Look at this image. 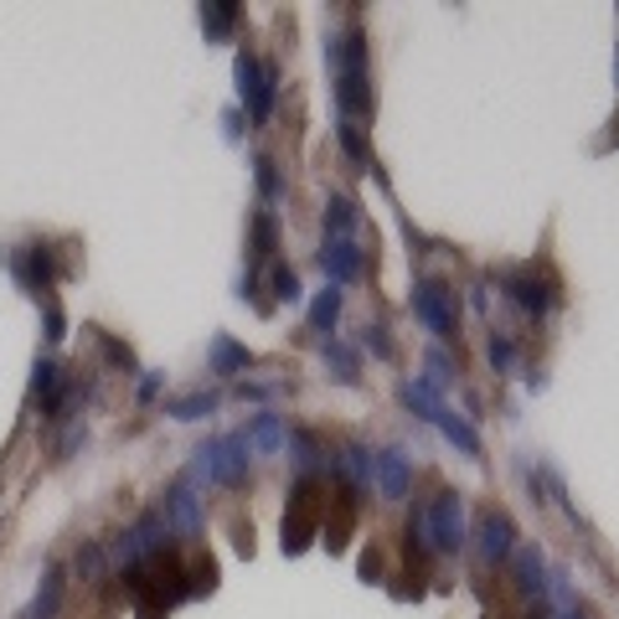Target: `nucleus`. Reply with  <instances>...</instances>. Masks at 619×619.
<instances>
[{
	"mask_svg": "<svg viewBox=\"0 0 619 619\" xmlns=\"http://www.w3.org/2000/svg\"><path fill=\"white\" fill-rule=\"evenodd\" d=\"M325 63L335 78V109L341 119L372 114V67H367V32L362 26H341L325 36Z\"/></svg>",
	"mask_w": 619,
	"mask_h": 619,
	"instance_id": "1",
	"label": "nucleus"
},
{
	"mask_svg": "<svg viewBox=\"0 0 619 619\" xmlns=\"http://www.w3.org/2000/svg\"><path fill=\"white\" fill-rule=\"evenodd\" d=\"M402 537H408V548H419V553H460L465 537H469L460 490H439L434 501L413 506V517H408Z\"/></svg>",
	"mask_w": 619,
	"mask_h": 619,
	"instance_id": "2",
	"label": "nucleus"
},
{
	"mask_svg": "<svg viewBox=\"0 0 619 619\" xmlns=\"http://www.w3.org/2000/svg\"><path fill=\"white\" fill-rule=\"evenodd\" d=\"M191 480H207V486H228L237 490L248 480V439L243 434H218L207 439L191 460Z\"/></svg>",
	"mask_w": 619,
	"mask_h": 619,
	"instance_id": "3",
	"label": "nucleus"
},
{
	"mask_svg": "<svg viewBox=\"0 0 619 619\" xmlns=\"http://www.w3.org/2000/svg\"><path fill=\"white\" fill-rule=\"evenodd\" d=\"M233 78H237V99H243L248 119L264 124V119L274 114V99H279V63H268V57H258L253 47H243L233 63Z\"/></svg>",
	"mask_w": 619,
	"mask_h": 619,
	"instance_id": "4",
	"label": "nucleus"
},
{
	"mask_svg": "<svg viewBox=\"0 0 619 619\" xmlns=\"http://www.w3.org/2000/svg\"><path fill=\"white\" fill-rule=\"evenodd\" d=\"M320 517H325V496H320L316 475H300L289 486V506H285V553H305L320 537Z\"/></svg>",
	"mask_w": 619,
	"mask_h": 619,
	"instance_id": "5",
	"label": "nucleus"
},
{
	"mask_svg": "<svg viewBox=\"0 0 619 619\" xmlns=\"http://www.w3.org/2000/svg\"><path fill=\"white\" fill-rule=\"evenodd\" d=\"M170 542V521L161 517V511H145V517H134V527H124V532L109 542V563L114 568H134V563H145V557L166 553Z\"/></svg>",
	"mask_w": 619,
	"mask_h": 619,
	"instance_id": "6",
	"label": "nucleus"
},
{
	"mask_svg": "<svg viewBox=\"0 0 619 619\" xmlns=\"http://www.w3.org/2000/svg\"><path fill=\"white\" fill-rule=\"evenodd\" d=\"M501 289H506V300L517 305L521 316H532V320H542V316H553L557 310L553 279H542L537 268H501Z\"/></svg>",
	"mask_w": 619,
	"mask_h": 619,
	"instance_id": "7",
	"label": "nucleus"
},
{
	"mask_svg": "<svg viewBox=\"0 0 619 619\" xmlns=\"http://www.w3.org/2000/svg\"><path fill=\"white\" fill-rule=\"evenodd\" d=\"M413 316L429 325V331L439 335V341H450L454 335V320H460V305H454V289L450 285H439V279H419L413 285Z\"/></svg>",
	"mask_w": 619,
	"mask_h": 619,
	"instance_id": "8",
	"label": "nucleus"
},
{
	"mask_svg": "<svg viewBox=\"0 0 619 619\" xmlns=\"http://www.w3.org/2000/svg\"><path fill=\"white\" fill-rule=\"evenodd\" d=\"M356 517H362V496H356L352 486H341L335 496H325V527H320V537H325L331 553H346V542H352V532H356Z\"/></svg>",
	"mask_w": 619,
	"mask_h": 619,
	"instance_id": "9",
	"label": "nucleus"
},
{
	"mask_svg": "<svg viewBox=\"0 0 619 619\" xmlns=\"http://www.w3.org/2000/svg\"><path fill=\"white\" fill-rule=\"evenodd\" d=\"M475 548H480V557L486 563H506V557L517 553V527H511V517L506 511H480V521H475Z\"/></svg>",
	"mask_w": 619,
	"mask_h": 619,
	"instance_id": "10",
	"label": "nucleus"
},
{
	"mask_svg": "<svg viewBox=\"0 0 619 619\" xmlns=\"http://www.w3.org/2000/svg\"><path fill=\"white\" fill-rule=\"evenodd\" d=\"M11 274H16L21 289H32V295L52 289V285H57V264H52V248H47V243H21V248L11 253Z\"/></svg>",
	"mask_w": 619,
	"mask_h": 619,
	"instance_id": "11",
	"label": "nucleus"
},
{
	"mask_svg": "<svg viewBox=\"0 0 619 619\" xmlns=\"http://www.w3.org/2000/svg\"><path fill=\"white\" fill-rule=\"evenodd\" d=\"M372 475H377V490H383L387 501H408V490H413V465H408L402 450L372 454Z\"/></svg>",
	"mask_w": 619,
	"mask_h": 619,
	"instance_id": "12",
	"label": "nucleus"
},
{
	"mask_svg": "<svg viewBox=\"0 0 619 619\" xmlns=\"http://www.w3.org/2000/svg\"><path fill=\"white\" fill-rule=\"evenodd\" d=\"M320 264H325V274H331V285H346V279H362L367 248H356V237H325Z\"/></svg>",
	"mask_w": 619,
	"mask_h": 619,
	"instance_id": "13",
	"label": "nucleus"
},
{
	"mask_svg": "<svg viewBox=\"0 0 619 619\" xmlns=\"http://www.w3.org/2000/svg\"><path fill=\"white\" fill-rule=\"evenodd\" d=\"M161 517L170 521V532H181V537H197L201 532V506L197 496H191V486H170L166 490V501H161Z\"/></svg>",
	"mask_w": 619,
	"mask_h": 619,
	"instance_id": "14",
	"label": "nucleus"
},
{
	"mask_svg": "<svg viewBox=\"0 0 619 619\" xmlns=\"http://www.w3.org/2000/svg\"><path fill=\"white\" fill-rule=\"evenodd\" d=\"M517 588L527 594V599H537V604H548V594H553L548 557L537 553V548H517Z\"/></svg>",
	"mask_w": 619,
	"mask_h": 619,
	"instance_id": "15",
	"label": "nucleus"
},
{
	"mask_svg": "<svg viewBox=\"0 0 619 619\" xmlns=\"http://www.w3.org/2000/svg\"><path fill=\"white\" fill-rule=\"evenodd\" d=\"M331 469L341 475V486H372V450L367 444H341V450H331Z\"/></svg>",
	"mask_w": 619,
	"mask_h": 619,
	"instance_id": "16",
	"label": "nucleus"
},
{
	"mask_svg": "<svg viewBox=\"0 0 619 619\" xmlns=\"http://www.w3.org/2000/svg\"><path fill=\"white\" fill-rule=\"evenodd\" d=\"M253 367V352L248 346H237L233 335H212V346H207V372H218V377H237V372Z\"/></svg>",
	"mask_w": 619,
	"mask_h": 619,
	"instance_id": "17",
	"label": "nucleus"
},
{
	"mask_svg": "<svg viewBox=\"0 0 619 619\" xmlns=\"http://www.w3.org/2000/svg\"><path fill=\"white\" fill-rule=\"evenodd\" d=\"M434 429H439V434H444V439H450V444H454V450H460V454H469V460H480V434H475V423H469L465 413H454L450 402L439 408Z\"/></svg>",
	"mask_w": 619,
	"mask_h": 619,
	"instance_id": "18",
	"label": "nucleus"
},
{
	"mask_svg": "<svg viewBox=\"0 0 619 619\" xmlns=\"http://www.w3.org/2000/svg\"><path fill=\"white\" fill-rule=\"evenodd\" d=\"M243 439H248V450H258V454H279L285 450V423H279V413H253Z\"/></svg>",
	"mask_w": 619,
	"mask_h": 619,
	"instance_id": "19",
	"label": "nucleus"
},
{
	"mask_svg": "<svg viewBox=\"0 0 619 619\" xmlns=\"http://www.w3.org/2000/svg\"><path fill=\"white\" fill-rule=\"evenodd\" d=\"M398 398L408 402V408H413V413H419L423 423H434V419H439V408H444V398H439V387H429L423 377H408V383L398 387Z\"/></svg>",
	"mask_w": 619,
	"mask_h": 619,
	"instance_id": "20",
	"label": "nucleus"
},
{
	"mask_svg": "<svg viewBox=\"0 0 619 619\" xmlns=\"http://www.w3.org/2000/svg\"><path fill=\"white\" fill-rule=\"evenodd\" d=\"M289 454H295L300 475H316L320 465H331V450H325V444H320L310 429H295V434H289Z\"/></svg>",
	"mask_w": 619,
	"mask_h": 619,
	"instance_id": "21",
	"label": "nucleus"
},
{
	"mask_svg": "<svg viewBox=\"0 0 619 619\" xmlns=\"http://www.w3.org/2000/svg\"><path fill=\"white\" fill-rule=\"evenodd\" d=\"M362 228V207L352 197H331L325 201V237H352Z\"/></svg>",
	"mask_w": 619,
	"mask_h": 619,
	"instance_id": "22",
	"label": "nucleus"
},
{
	"mask_svg": "<svg viewBox=\"0 0 619 619\" xmlns=\"http://www.w3.org/2000/svg\"><path fill=\"white\" fill-rule=\"evenodd\" d=\"M335 320H341V289H335V285H325V289H320V295H316V300H310V331H320V335H325V341H331Z\"/></svg>",
	"mask_w": 619,
	"mask_h": 619,
	"instance_id": "23",
	"label": "nucleus"
},
{
	"mask_svg": "<svg viewBox=\"0 0 619 619\" xmlns=\"http://www.w3.org/2000/svg\"><path fill=\"white\" fill-rule=\"evenodd\" d=\"M57 604H63V568H47L42 573V588H36L32 609H26L21 619H52L57 615Z\"/></svg>",
	"mask_w": 619,
	"mask_h": 619,
	"instance_id": "24",
	"label": "nucleus"
},
{
	"mask_svg": "<svg viewBox=\"0 0 619 619\" xmlns=\"http://www.w3.org/2000/svg\"><path fill=\"white\" fill-rule=\"evenodd\" d=\"M166 413L176 423H197V419H207V413H218V393H186V398H170Z\"/></svg>",
	"mask_w": 619,
	"mask_h": 619,
	"instance_id": "25",
	"label": "nucleus"
},
{
	"mask_svg": "<svg viewBox=\"0 0 619 619\" xmlns=\"http://www.w3.org/2000/svg\"><path fill=\"white\" fill-rule=\"evenodd\" d=\"M335 140H341V151L352 155L356 170H377V155H372V145L362 140V130H356L352 119H341V124H335Z\"/></svg>",
	"mask_w": 619,
	"mask_h": 619,
	"instance_id": "26",
	"label": "nucleus"
},
{
	"mask_svg": "<svg viewBox=\"0 0 619 619\" xmlns=\"http://www.w3.org/2000/svg\"><path fill=\"white\" fill-rule=\"evenodd\" d=\"M274 248H279V212L264 207V212H253V253L274 258Z\"/></svg>",
	"mask_w": 619,
	"mask_h": 619,
	"instance_id": "27",
	"label": "nucleus"
},
{
	"mask_svg": "<svg viewBox=\"0 0 619 619\" xmlns=\"http://www.w3.org/2000/svg\"><path fill=\"white\" fill-rule=\"evenodd\" d=\"M253 176H258V197H264V201H279L289 191L285 170H279V161H274V155H258V161H253Z\"/></svg>",
	"mask_w": 619,
	"mask_h": 619,
	"instance_id": "28",
	"label": "nucleus"
},
{
	"mask_svg": "<svg viewBox=\"0 0 619 619\" xmlns=\"http://www.w3.org/2000/svg\"><path fill=\"white\" fill-rule=\"evenodd\" d=\"M325 367H331L335 383H356L362 377V362H356V352L346 341H325Z\"/></svg>",
	"mask_w": 619,
	"mask_h": 619,
	"instance_id": "29",
	"label": "nucleus"
},
{
	"mask_svg": "<svg viewBox=\"0 0 619 619\" xmlns=\"http://www.w3.org/2000/svg\"><path fill=\"white\" fill-rule=\"evenodd\" d=\"M63 387H67L63 367H57V362H47V356H42V362H36V367H32V398H42V408H47V402L57 398V393H63Z\"/></svg>",
	"mask_w": 619,
	"mask_h": 619,
	"instance_id": "30",
	"label": "nucleus"
},
{
	"mask_svg": "<svg viewBox=\"0 0 619 619\" xmlns=\"http://www.w3.org/2000/svg\"><path fill=\"white\" fill-rule=\"evenodd\" d=\"M237 16H243V11H237L233 0H207V5H201V26H207V36H228L237 26Z\"/></svg>",
	"mask_w": 619,
	"mask_h": 619,
	"instance_id": "31",
	"label": "nucleus"
},
{
	"mask_svg": "<svg viewBox=\"0 0 619 619\" xmlns=\"http://www.w3.org/2000/svg\"><path fill=\"white\" fill-rule=\"evenodd\" d=\"M212 588H218V563H212V557H191V563H186V599L212 594Z\"/></svg>",
	"mask_w": 619,
	"mask_h": 619,
	"instance_id": "32",
	"label": "nucleus"
},
{
	"mask_svg": "<svg viewBox=\"0 0 619 619\" xmlns=\"http://www.w3.org/2000/svg\"><path fill=\"white\" fill-rule=\"evenodd\" d=\"M268 279H274V300H279V305H300L305 300L300 274H295L289 264H274V274H268Z\"/></svg>",
	"mask_w": 619,
	"mask_h": 619,
	"instance_id": "33",
	"label": "nucleus"
},
{
	"mask_svg": "<svg viewBox=\"0 0 619 619\" xmlns=\"http://www.w3.org/2000/svg\"><path fill=\"white\" fill-rule=\"evenodd\" d=\"M78 573L84 578H103L109 573V542H84L78 548Z\"/></svg>",
	"mask_w": 619,
	"mask_h": 619,
	"instance_id": "34",
	"label": "nucleus"
},
{
	"mask_svg": "<svg viewBox=\"0 0 619 619\" xmlns=\"http://www.w3.org/2000/svg\"><path fill=\"white\" fill-rule=\"evenodd\" d=\"M490 367L517 372V341H511V335H490Z\"/></svg>",
	"mask_w": 619,
	"mask_h": 619,
	"instance_id": "35",
	"label": "nucleus"
},
{
	"mask_svg": "<svg viewBox=\"0 0 619 619\" xmlns=\"http://www.w3.org/2000/svg\"><path fill=\"white\" fill-rule=\"evenodd\" d=\"M93 341H99V352L109 356L114 367H134V356H130V346H124V341H114L109 331H93Z\"/></svg>",
	"mask_w": 619,
	"mask_h": 619,
	"instance_id": "36",
	"label": "nucleus"
},
{
	"mask_svg": "<svg viewBox=\"0 0 619 619\" xmlns=\"http://www.w3.org/2000/svg\"><path fill=\"white\" fill-rule=\"evenodd\" d=\"M362 346H367L372 356H393V335H387V325H367V335H362Z\"/></svg>",
	"mask_w": 619,
	"mask_h": 619,
	"instance_id": "37",
	"label": "nucleus"
},
{
	"mask_svg": "<svg viewBox=\"0 0 619 619\" xmlns=\"http://www.w3.org/2000/svg\"><path fill=\"white\" fill-rule=\"evenodd\" d=\"M429 372H434V377H429V387H444V383H450V377H454V362H450V356H444V352H439V346H434V352H429Z\"/></svg>",
	"mask_w": 619,
	"mask_h": 619,
	"instance_id": "38",
	"label": "nucleus"
},
{
	"mask_svg": "<svg viewBox=\"0 0 619 619\" xmlns=\"http://www.w3.org/2000/svg\"><path fill=\"white\" fill-rule=\"evenodd\" d=\"M63 335H67V320H63V310H57V305H47V341H52V346H57Z\"/></svg>",
	"mask_w": 619,
	"mask_h": 619,
	"instance_id": "39",
	"label": "nucleus"
},
{
	"mask_svg": "<svg viewBox=\"0 0 619 619\" xmlns=\"http://www.w3.org/2000/svg\"><path fill=\"white\" fill-rule=\"evenodd\" d=\"M161 383H166V372H145V377H140V402H151L155 393H161Z\"/></svg>",
	"mask_w": 619,
	"mask_h": 619,
	"instance_id": "40",
	"label": "nucleus"
},
{
	"mask_svg": "<svg viewBox=\"0 0 619 619\" xmlns=\"http://www.w3.org/2000/svg\"><path fill=\"white\" fill-rule=\"evenodd\" d=\"M222 134H228V140H243V114H237V109L222 114Z\"/></svg>",
	"mask_w": 619,
	"mask_h": 619,
	"instance_id": "41",
	"label": "nucleus"
},
{
	"mask_svg": "<svg viewBox=\"0 0 619 619\" xmlns=\"http://www.w3.org/2000/svg\"><path fill=\"white\" fill-rule=\"evenodd\" d=\"M274 383H237V398H268Z\"/></svg>",
	"mask_w": 619,
	"mask_h": 619,
	"instance_id": "42",
	"label": "nucleus"
},
{
	"mask_svg": "<svg viewBox=\"0 0 619 619\" xmlns=\"http://www.w3.org/2000/svg\"><path fill=\"white\" fill-rule=\"evenodd\" d=\"M615 78H619V52H615Z\"/></svg>",
	"mask_w": 619,
	"mask_h": 619,
	"instance_id": "43",
	"label": "nucleus"
}]
</instances>
